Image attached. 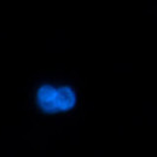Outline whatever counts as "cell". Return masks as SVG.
I'll return each instance as SVG.
<instances>
[{
    "mask_svg": "<svg viewBox=\"0 0 157 157\" xmlns=\"http://www.w3.org/2000/svg\"><path fill=\"white\" fill-rule=\"evenodd\" d=\"M38 103L42 108V110L47 113H56L58 111L57 108V88L44 85L38 91Z\"/></svg>",
    "mask_w": 157,
    "mask_h": 157,
    "instance_id": "obj_1",
    "label": "cell"
},
{
    "mask_svg": "<svg viewBox=\"0 0 157 157\" xmlns=\"http://www.w3.org/2000/svg\"><path fill=\"white\" fill-rule=\"evenodd\" d=\"M76 103V97L70 87L57 88V108L58 110L67 111L70 110Z\"/></svg>",
    "mask_w": 157,
    "mask_h": 157,
    "instance_id": "obj_2",
    "label": "cell"
}]
</instances>
